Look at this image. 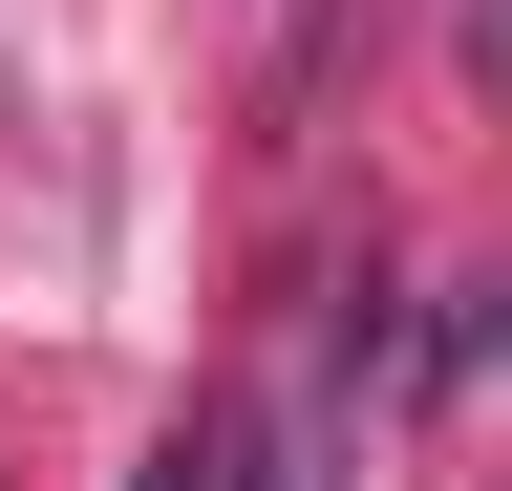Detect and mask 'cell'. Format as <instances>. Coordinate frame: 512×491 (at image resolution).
<instances>
[{
    "label": "cell",
    "instance_id": "cell-1",
    "mask_svg": "<svg viewBox=\"0 0 512 491\" xmlns=\"http://www.w3.org/2000/svg\"><path fill=\"white\" fill-rule=\"evenodd\" d=\"M470 65H491V86H512V0H491V22H470Z\"/></svg>",
    "mask_w": 512,
    "mask_h": 491
}]
</instances>
